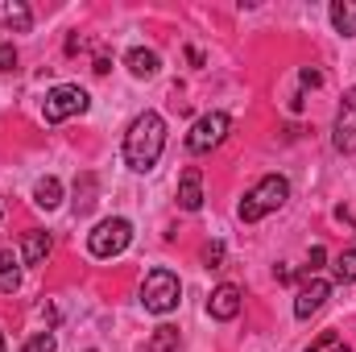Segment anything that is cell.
Segmentation results:
<instances>
[{"mask_svg":"<svg viewBox=\"0 0 356 352\" xmlns=\"http://www.w3.org/2000/svg\"><path fill=\"white\" fill-rule=\"evenodd\" d=\"M162 150H166V120L158 112H141L129 125V133H124V162H129V170H137V175L154 170Z\"/></svg>","mask_w":356,"mask_h":352,"instance_id":"obj_1","label":"cell"},{"mask_svg":"<svg viewBox=\"0 0 356 352\" xmlns=\"http://www.w3.org/2000/svg\"><path fill=\"white\" fill-rule=\"evenodd\" d=\"M286 199H290V182H286L282 175H266L245 199H241L236 216H241L245 224H257V220H266L269 211L286 207Z\"/></svg>","mask_w":356,"mask_h":352,"instance_id":"obj_2","label":"cell"},{"mask_svg":"<svg viewBox=\"0 0 356 352\" xmlns=\"http://www.w3.org/2000/svg\"><path fill=\"white\" fill-rule=\"evenodd\" d=\"M178 294H182V282L175 269H149L141 282V307L149 315H170L178 307Z\"/></svg>","mask_w":356,"mask_h":352,"instance_id":"obj_3","label":"cell"},{"mask_svg":"<svg viewBox=\"0 0 356 352\" xmlns=\"http://www.w3.org/2000/svg\"><path fill=\"white\" fill-rule=\"evenodd\" d=\"M129 241H133V224L124 216H108V220H99L88 232V249H91V257H99V262L120 257L129 249Z\"/></svg>","mask_w":356,"mask_h":352,"instance_id":"obj_4","label":"cell"},{"mask_svg":"<svg viewBox=\"0 0 356 352\" xmlns=\"http://www.w3.org/2000/svg\"><path fill=\"white\" fill-rule=\"evenodd\" d=\"M91 108V95L79 83H58V88L46 91V104H42V112H46V120L50 125H63V120H71V116H83Z\"/></svg>","mask_w":356,"mask_h":352,"instance_id":"obj_5","label":"cell"},{"mask_svg":"<svg viewBox=\"0 0 356 352\" xmlns=\"http://www.w3.org/2000/svg\"><path fill=\"white\" fill-rule=\"evenodd\" d=\"M228 133H232L228 112H207V116H199V120L191 125V133H186V150H191V154H211L216 145H224Z\"/></svg>","mask_w":356,"mask_h":352,"instance_id":"obj_6","label":"cell"},{"mask_svg":"<svg viewBox=\"0 0 356 352\" xmlns=\"http://www.w3.org/2000/svg\"><path fill=\"white\" fill-rule=\"evenodd\" d=\"M332 145L340 154H356V88L344 91V112H340V120L332 129Z\"/></svg>","mask_w":356,"mask_h":352,"instance_id":"obj_7","label":"cell"},{"mask_svg":"<svg viewBox=\"0 0 356 352\" xmlns=\"http://www.w3.org/2000/svg\"><path fill=\"white\" fill-rule=\"evenodd\" d=\"M327 294H332V282H323V278H307L302 286H298V298H294V315L298 319H311L323 303H327Z\"/></svg>","mask_w":356,"mask_h":352,"instance_id":"obj_8","label":"cell"},{"mask_svg":"<svg viewBox=\"0 0 356 352\" xmlns=\"http://www.w3.org/2000/svg\"><path fill=\"white\" fill-rule=\"evenodd\" d=\"M241 286H232V282H224V286H216L211 290V298H207V311H211V319H236L241 315Z\"/></svg>","mask_w":356,"mask_h":352,"instance_id":"obj_9","label":"cell"},{"mask_svg":"<svg viewBox=\"0 0 356 352\" xmlns=\"http://www.w3.org/2000/svg\"><path fill=\"white\" fill-rule=\"evenodd\" d=\"M178 207L182 211H199L203 207V170L199 166H186L178 178Z\"/></svg>","mask_w":356,"mask_h":352,"instance_id":"obj_10","label":"cell"},{"mask_svg":"<svg viewBox=\"0 0 356 352\" xmlns=\"http://www.w3.org/2000/svg\"><path fill=\"white\" fill-rule=\"evenodd\" d=\"M124 63H129V75H133V79H154L158 67H162V58H158L154 50H145V46H133V50L124 54Z\"/></svg>","mask_w":356,"mask_h":352,"instance_id":"obj_11","label":"cell"},{"mask_svg":"<svg viewBox=\"0 0 356 352\" xmlns=\"http://www.w3.org/2000/svg\"><path fill=\"white\" fill-rule=\"evenodd\" d=\"M0 25L13 29V33H25V29L33 25L29 4H25V0H0Z\"/></svg>","mask_w":356,"mask_h":352,"instance_id":"obj_12","label":"cell"},{"mask_svg":"<svg viewBox=\"0 0 356 352\" xmlns=\"http://www.w3.org/2000/svg\"><path fill=\"white\" fill-rule=\"evenodd\" d=\"M46 257H50V232H25V241H21V262L42 265Z\"/></svg>","mask_w":356,"mask_h":352,"instance_id":"obj_13","label":"cell"},{"mask_svg":"<svg viewBox=\"0 0 356 352\" xmlns=\"http://www.w3.org/2000/svg\"><path fill=\"white\" fill-rule=\"evenodd\" d=\"M33 203H38L42 211H54V207L63 203V182H58L54 175L38 178V186H33Z\"/></svg>","mask_w":356,"mask_h":352,"instance_id":"obj_14","label":"cell"},{"mask_svg":"<svg viewBox=\"0 0 356 352\" xmlns=\"http://www.w3.org/2000/svg\"><path fill=\"white\" fill-rule=\"evenodd\" d=\"M332 25H336V33H344V38H356V0H332Z\"/></svg>","mask_w":356,"mask_h":352,"instance_id":"obj_15","label":"cell"},{"mask_svg":"<svg viewBox=\"0 0 356 352\" xmlns=\"http://www.w3.org/2000/svg\"><path fill=\"white\" fill-rule=\"evenodd\" d=\"M0 290L4 294L21 290V262L13 257V249H0Z\"/></svg>","mask_w":356,"mask_h":352,"instance_id":"obj_16","label":"cell"},{"mask_svg":"<svg viewBox=\"0 0 356 352\" xmlns=\"http://www.w3.org/2000/svg\"><path fill=\"white\" fill-rule=\"evenodd\" d=\"M178 344H182V336H178V328H170V323H162L154 336H149V344H145V352H178Z\"/></svg>","mask_w":356,"mask_h":352,"instance_id":"obj_17","label":"cell"},{"mask_svg":"<svg viewBox=\"0 0 356 352\" xmlns=\"http://www.w3.org/2000/svg\"><path fill=\"white\" fill-rule=\"evenodd\" d=\"M336 282H356V249H344L336 257Z\"/></svg>","mask_w":356,"mask_h":352,"instance_id":"obj_18","label":"cell"},{"mask_svg":"<svg viewBox=\"0 0 356 352\" xmlns=\"http://www.w3.org/2000/svg\"><path fill=\"white\" fill-rule=\"evenodd\" d=\"M54 349H58L54 332H33V336L25 340V349H21V352H54Z\"/></svg>","mask_w":356,"mask_h":352,"instance_id":"obj_19","label":"cell"},{"mask_svg":"<svg viewBox=\"0 0 356 352\" xmlns=\"http://www.w3.org/2000/svg\"><path fill=\"white\" fill-rule=\"evenodd\" d=\"M307 352H353V349H348V344H344L336 332H323V336H319V340H315Z\"/></svg>","mask_w":356,"mask_h":352,"instance_id":"obj_20","label":"cell"},{"mask_svg":"<svg viewBox=\"0 0 356 352\" xmlns=\"http://www.w3.org/2000/svg\"><path fill=\"white\" fill-rule=\"evenodd\" d=\"M220 262H224V245L211 241V245L203 249V265H207V269H220Z\"/></svg>","mask_w":356,"mask_h":352,"instance_id":"obj_21","label":"cell"},{"mask_svg":"<svg viewBox=\"0 0 356 352\" xmlns=\"http://www.w3.org/2000/svg\"><path fill=\"white\" fill-rule=\"evenodd\" d=\"M0 71H17V46L0 42Z\"/></svg>","mask_w":356,"mask_h":352,"instance_id":"obj_22","label":"cell"},{"mask_svg":"<svg viewBox=\"0 0 356 352\" xmlns=\"http://www.w3.org/2000/svg\"><path fill=\"white\" fill-rule=\"evenodd\" d=\"M323 262H327V253H323V245H315L311 257H307V278H315V269H319Z\"/></svg>","mask_w":356,"mask_h":352,"instance_id":"obj_23","label":"cell"},{"mask_svg":"<svg viewBox=\"0 0 356 352\" xmlns=\"http://www.w3.org/2000/svg\"><path fill=\"white\" fill-rule=\"evenodd\" d=\"M319 83H323V71H311V67H307V71H302V88H319Z\"/></svg>","mask_w":356,"mask_h":352,"instance_id":"obj_24","label":"cell"},{"mask_svg":"<svg viewBox=\"0 0 356 352\" xmlns=\"http://www.w3.org/2000/svg\"><path fill=\"white\" fill-rule=\"evenodd\" d=\"M91 71H95V75H108V71H112V67H108V58H104V54H99V58H95V67H91Z\"/></svg>","mask_w":356,"mask_h":352,"instance_id":"obj_25","label":"cell"},{"mask_svg":"<svg viewBox=\"0 0 356 352\" xmlns=\"http://www.w3.org/2000/svg\"><path fill=\"white\" fill-rule=\"evenodd\" d=\"M0 352H4V332H0Z\"/></svg>","mask_w":356,"mask_h":352,"instance_id":"obj_26","label":"cell"}]
</instances>
